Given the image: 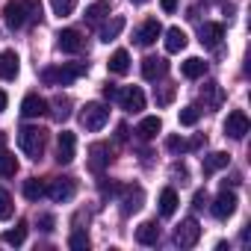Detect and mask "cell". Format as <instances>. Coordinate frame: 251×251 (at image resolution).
<instances>
[{
    "mask_svg": "<svg viewBox=\"0 0 251 251\" xmlns=\"http://www.w3.org/2000/svg\"><path fill=\"white\" fill-rule=\"evenodd\" d=\"M177 204H180V201H177V192H175L172 186L160 192V216H163V219H169V216H175V210H177Z\"/></svg>",
    "mask_w": 251,
    "mask_h": 251,
    "instance_id": "cell-21",
    "label": "cell"
},
{
    "mask_svg": "<svg viewBox=\"0 0 251 251\" xmlns=\"http://www.w3.org/2000/svg\"><path fill=\"white\" fill-rule=\"evenodd\" d=\"M3 142H6V136H3V133H0V148H3Z\"/></svg>",
    "mask_w": 251,
    "mask_h": 251,
    "instance_id": "cell-43",
    "label": "cell"
},
{
    "mask_svg": "<svg viewBox=\"0 0 251 251\" xmlns=\"http://www.w3.org/2000/svg\"><path fill=\"white\" fill-rule=\"evenodd\" d=\"M109 9H112V0H95L92 6H86V15H83V18H86L89 24H98L103 15H109Z\"/></svg>",
    "mask_w": 251,
    "mask_h": 251,
    "instance_id": "cell-22",
    "label": "cell"
},
{
    "mask_svg": "<svg viewBox=\"0 0 251 251\" xmlns=\"http://www.w3.org/2000/svg\"><path fill=\"white\" fill-rule=\"evenodd\" d=\"M186 42H189V39H186V33H183L180 27H169V30H166V50H169V53H180V50L186 48Z\"/></svg>",
    "mask_w": 251,
    "mask_h": 251,
    "instance_id": "cell-20",
    "label": "cell"
},
{
    "mask_svg": "<svg viewBox=\"0 0 251 251\" xmlns=\"http://www.w3.org/2000/svg\"><path fill=\"white\" fill-rule=\"evenodd\" d=\"M50 6H53V15L68 18L74 12V6H77V0H50Z\"/></svg>",
    "mask_w": 251,
    "mask_h": 251,
    "instance_id": "cell-34",
    "label": "cell"
},
{
    "mask_svg": "<svg viewBox=\"0 0 251 251\" xmlns=\"http://www.w3.org/2000/svg\"><path fill=\"white\" fill-rule=\"evenodd\" d=\"M12 213H15L12 195H9L6 189H0V222H6V219H12Z\"/></svg>",
    "mask_w": 251,
    "mask_h": 251,
    "instance_id": "cell-32",
    "label": "cell"
},
{
    "mask_svg": "<svg viewBox=\"0 0 251 251\" xmlns=\"http://www.w3.org/2000/svg\"><path fill=\"white\" fill-rule=\"evenodd\" d=\"M180 71H183V77L198 80V77H204V74H207V62H204V59H198V56H189V59L180 65Z\"/></svg>",
    "mask_w": 251,
    "mask_h": 251,
    "instance_id": "cell-24",
    "label": "cell"
},
{
    "mask_svg": "<svg viewBox=\"0 0 251 251\" xmlns=\"http://www.w3.org/2000/svg\"><path fill=\"white\" fill-rule=\"evenodd\" d=\"M121 30H124V18H121V15H115L112 21H106V24L100 27V42H106V45H109V42H115V39L121 36Z\"/></svg>",
    "mask_w": 251,
    "mask_h": 251,
    "instance_id": "cell-23",
    "label": "cell"
},
{
    "mask_svg": "<svg viewBox=\"0 0 251 251\" xmlns=\"http://www.w3.org/2000/svg\"><path fill=\"white\" fill-rule=\"evenodd\" d=\"M160 130H163V121H160V115H145V118L139 121V127H136L139 139H154Z\"/></svg>",
    "mask_w": 251,
    "mask_h": 251,
    "instance_id": "cell-18",
    "label": "cell"
},
{
    "mask_svg": "<svg viewBox=\"0 0 251 251\" xmlns=\"http://www.w3.org/2000/svg\"><path fill=\"white\" fill-rule=\"evenodd\" d=\"M18 145H21V151H24L30 160H42L45 145H48V133H45L42 127H24V130L18 133Z\"/></svg>",
    "mask_w": 251,
    "mask_h": 251,
    "instance_id": "cell-2",
    "label": "cell"
},
{
    "mask_svg": "<svg viewBox=\"0 0 251 251\" xmlns=\"http://www.w3.org/2000/svg\"><path fill=\"white\" fill-rule=\"evenodd\" d=\"M53 225H56V219H53V216H42V219H39V227H42L45 233H50V230H53Z\"/></svg>",
    "mask_w": 251,
    "mask_h": 251,
    "instance_id": "cell-38",
    "label": "cell"
},
{
    "mask_svg": "<svg viewBox=\"0 0 251 251\" xmlns=\"http://www.w3.org/2000/svg\"><path fill=\"white\" fill-rule=\"evenodd\" d=\"M192 201H195V204H192V207H195V210H201V207H204V204H207V192H204V189H198V192H195V198H192Z\"/></svg>",
    "mask_w": 251,
    "mask_h": 251,
    "instance_id": "cell-39",
    "label": "cell"
},
{
    "mask_svg": "<svg viewBox=\"0 0 251 251\" xmlns=\"http://www.w3.org/2000/svg\"><path fill=\"white\" fill-rule=\"evenodd\" d=\"M115 100L121 103V109H127V112H142V109H145V92H142L139 86H127V89H121Z\"/></svg>",
    "mask_w": 251,
    "mask_h": 251,
    "instance_id": "cell-9",
    "label": "cell"
},
{
    "mask_svg": "<svg viewBox=\"0 0 251 251\" xmlns=\"http://www.w3.org/2000/svg\"><path fill=\"white\" fill-rule=\"evenodd\" d=\"M222 39H225V27H222V24H204V27H201V45L219 48Z\"/></svg>",
    "mask_w": 251,
    "mask_h": 251,
    "instance_id": "cell-19",
    "label": "cell"
},
{
    "mask_svg": "<svg viewBox=\"0 0 251 251\" xmlns=\"http://www.w3.org/2000/svg\"><path fill=\"white\" fill-rule=\"evenodd\" d=\"M142 201H145V192H142V186H127L124 189V198H121V213L124 216H130V213H136L139 207H142Z\"/></svg>",
    "mask_w": 251,
    "mask_h": 251,
    "instance_id": "cell-15",
    "label": "cell"
},
{
    "mask_svg": "<svg viewBox=\"0 0 251 251\" xmlns=\"http://www.w3.org/2000/svg\"><path fill=\"white\" fill-rule=\"evenodd\" d=\"M45 112H48V100H45V98L27 95V98L21 100V115H24V118H39V115H45Z\"/></svg>",
    "mask_w": 251,
    "mask_h": 251,
    "instance_id": "cell-16",
    "label": "cell"
},
{
    "mask_svg": "<svg viewBox=\"0 0 251 251\" xmlns=\"http://www.w3.org/2000/svg\"><path fill=\"white\" fill-rule=\"evenodd\" d=\"M106 121H109V109H106L100 100H89V103L83 106V112H80V124H83L86 130H92V133L103 130Z\"/></svg>",
    "mask_w": 251,
    "mask_h": 251,
    "instance_id": "cell-3",
    "label": "cell"
},
{
    "mask_svg": "<svg viewBox=\"0 0 251 251\" xmlns=\"http://www.w3.org/2000/svg\"><path fill=\"white\" fill-rule=\"evenodd\" d=\"M42 195H45V183H42L39 177L24 180V198H27V201H39Z\"/></svg>",
    "mask_w": 251,
    "mask_h": 251,
    "instance_id": "cell-29",
    "label": "cell"
},
{
    "mask_svg": "<svg viewBox=\"0 0 251 251\" xmlns=\"http://www.w3.org/2000/svg\"><path fill=\"white\" fill-rule=\"evenodd\" d=\"M166 148H169L172 154H183V151L189 148V142H183L180 136H169V139H166Z\"/></svg>",
    "mask_w": 251,
    "mask_h": 251,
    "instance_id": "cell-35",
    "label": "cell"
},
{
    "mask_svg": "<svg viewBox=\"0 0 251 251\" xmlns=\"http://www.w3.org/2000/svg\"><path fill=\"white\" fill-rule=\"evenodd\" d=\"M227 163H230V157H227L225 151L207 154V157H204V172H207V175H213V172H219V169H227Z\"/></svg>",
    "mask_w": 251,
    "mask_h": 251,
    "instance_id": "cell-26",
    "label": "cell"
},
{
    "mask_svg": "<svg viewBox=\"0 0 251 251\" xmlns=\"http://www.w3.org/2000/svg\"><path fill=\"white\" fill-rule=\"evenodd\" d=\"M39 18H42L39 0H9L3 6V21L9 30H21L27 21H39Z\"/></svg>",
    "mask_w": 251,
    "mask_h": 251,
    "instance_id": "cell-1",
    "label": "cell"
},
{
    "mask_svg": "<svg viewBox=\"0 0 251 251\" xmlns=\"http://www.w3.org/2000/svg\"><path fill=\"white\" fill-rule=\"evenodd\" d=\"M160 6H163V12H169V15H172V12L177 9V0H160Z\"/></svg>",
    "mask_w": 251,
    "mask_h": 251,
    "instance_id": "cell-40",
    "label": "cell"
},
{
    "mask_svg": "<svg viewBox=\"0 0 251 251\" xmlns=\"http://www.w3.org/2000/svg\"><path fill=\"white\" fill-rule=\"evenodd\" d=\"M248 130H251V124H248V115H245L242 109L227 112V118H225V136H230V139H245Z\"/></svg>",
    "mask_w": 251,
    "mask_h": 251,
    "instance_id": "cell-8",
    "label": "cell"
},
{
    "mask_svg": "<svg viewBox=\"0 0 251 251\" xmlns=\"http://www.w3.org/2000/svg\"><path fill=\"white\" fill-rule=\"evenodd\" d=\"M21 71V59L15 50H0V80H15Z\"/></svg>",
    "mask_w": 251,
    "mask_h": 251,
    "instance_id": "cell-12",
    "label": "cell"
},
{
    "mask_svg": "<svg viewBox=\"0 0 251 251\" xmlns=\"http://www.w3.org/2000/svg\"><path fill=\"white\" fill-rule=\"evenodd\" d=\"M86 71V65H62V68H45L42 71V80L48 86H68L74 77H80Z\"/></svg>",
    "mask_w": 251,
    "mask_h": 251,
    "instance_id": "cell-4",
    "label": "cell"
},
{
    "mask_svg": "<svg viewBox=\"0 0 251 251\" xmlns=\"http://www.w3.org/2000/svg\"><path fill=\"white\" fill-rule=\"evenodd\" d=\"M74 192H77V186H74V180H71V177H56V180H50V186H45V195H48L53 204L71 201V198H74Z\"/></svg>",
    "mask_w": 251,
    "mask_h": 251,
    "instance_id": "cell-6",
    "label": "cell"
},
{
    "mask_svg": "<svg viewBox=\"0 0 251 251\" xmlns=\"http://www.w3.org/2000/svg\"><path fill=\"white\" fill-rule=\"evenodd\" d=\"M198 239H201V225H198V219H183L177 227H175V245H180V248H192V245H198Z\"/></svg>",
    "mask_w": 251,
    "mask_h": 251,
    "instance_id": "cell-5",
    "label": "cell"
},
{
    "mask_svg": "<svg viewBox=\"0 0 251 251\" xmlns=\"http://www.w3.org/2000/svg\"><path fill=\"white\" fill-rule=\"evenodd\" d=\"M77 154V136L71 130H62L59 133V142H56V163L59 166H68Z\"/></svg>",
    "mask_w": 251,
    "mask_h": 251,
    "instance_id": "cell-10",
    "label": "cell"
},
{
    "mask_svg": "<svg viewBox=\"0 0 251 251\" xmlns=\"http://www.w3.org/2000/svg\"><path fill=\"white\" fill-rule=\"evenodd\" d=\"M50 106H53V118L56 121H65L71 115V98H56Z\"/></svg>",
    "mask_w": 251,
    "mask_h": 251,
    "instance_id": "cell-30",
    "label": "cell"
},
{
    "mask_svg": "<svg viewBox=\"0 0 251 251\" xmlns=\"http://www.w3.org/2000/svg\"><path fill=\"white\" fill-rule=\"evenodd\" d=\"M236 204H239V201H236V195H233V192H227V186H225V189L216 195V201L210 204V213H213L219 222H225V219H230V216L236 213Z\"/></svg>",
    "mask_w": 251,
    "mask_h": 251,
    "instance_id": "cell-7",
    "label": "cell"
},
{
    "mask_svg": "<svg viewBox=\"0 0 251 251\" xmlns=\"http://www.w3.org/2000/svg\"><path fill=\"white\" fill-rule=\"evenodd\" d=\"M136 242L142 245H157L160 242V225L157 222H142L136 227Z\"/></svg>",
    "mask_w": 251,
    "mask_h": 251,
    "instance_id": "cell-17",
    "label": "cell"
},
{
    "mask_svg": "<svg viewBox=\"0 0 251 251\" xmlns=\"http://www.w3.org/2000/svg\"><path fill=\"white\" fill-rule=\"evenodd\" d=\"M103 98L115 100V98H118V89H115V86H103Z\"/></svg>",
    "mask_w": 251,
    "mask_h": 251,
    "instance_id": "cell-41",
    "label": "cell"
},
{
    "mask_svg": "<svg viewBox=\"0 0 251 251\" xmlns=\"http://www.w3.org/2000/svg\"><path fill=\"white\" fill-rule=\"evenodd\" d=\"M68 245H71L74 251H86V248H89V236L77 230V233H71V239H68Z\"/></svg>",
    "mask_w": 251,
    "mask_h": 251,
    "instance_id": "cell-36",
    "label": "cell"
},
{
    "mask_svg": "<svg viewBox=\"0 0 251 251\" xmlns=\"http://www.w3.org/2000/svg\"><path fill=\"white\" fill-rule=\"evenodd\" d=\"M130 3H145V0H130Z\"/></svg>",
    "mask_w": 251,
    "mask_h": 251,
    "instance_id": "cell-44",
    "label": "cell"
},
{
    "mask_svg": "<svg viewBox=\"0 0 251 251\" xmlns=\"http://www.w3.org/2000/svg\"><path fill=\"white\" fill-rule=\"evenodd\" d=\"M201 92H207L210 103H219V100H222V89H219V83H213V80H210V83H207V86H204Z\"/></svg>",
    "mask_w": 251,
    "mask_h": 251,
    "instance_id": "cell-37",
    "label": "cell"
},
{
    "mask_svg": "<svg viewBox=\"0 0 251 251\" xmlns=\"http://www.w3.org/2000/svg\"><path fill=\"white\" fill-rule=\"evenodd\" d=\"M166 71H169V62L163 59V56H145L142 59V77L145 80H160V77H166Z\"/></svg>",
    "mask_w": 251,
    "mask_h": 251,
    "instance_id": "cell-13",
    "label": "cell"
},
{
    "mask_svg": "<svg viewBox=\"0 0 251 251\" xmlns=\"http://www.w3.org/2000/svg\"><path fill=\"white\" fill-rule=\"evenodd\" d=\"M177 118H180V124H183V127H195V124H198V118H201V109H198V106H183Z\"/></svg>",
    "mask_w": 251,
    "mask_h": 251,
    "instance_id": "cell-33",
    "label": "cell"
},
{
    "mask_svg": "<svg viewBox=\"0 0 251 251\" xmlns=\"http://www.w3.org/2000/svg\"><path fill=\"white\" fill-rule=\"evenodd\" d=\"M0 239H3L6 245H21V242L27 239V222H18L12 230H6L3 236H0Z\"/></svg>",
    "mask_w": 251,
    "mask_h": 251,
    "instance_id": "cell-28",
    "label": "cell"
},
{
    "mask_svg": "<svg viewBox=\"0 0 251 251\" xmlns=\"http://www.w3.org/2000/svg\"><path fill=\"white\" fill-rule=\"evenodd\" d=\"M106 163H109V157H106V145H92V169H95V172H103Z\"/></svg>",
    "mask_w": 251,
    "mask_h": 251,
    "instance_id": "cell-31",
    "label": "cell"
},
{
    "mask_svg": "<svg viewBox=\"0 0 251 251\" xmlns=\"http://www.w3.org/2000/svg\"><path fill=\"white\" fill-rule=\"evenodd\" d=\"M160 36H163V27H160V21H157V18H148V21H145V24L136 30V36H133V39H136V45H139V48H151V45H154Z\"/></svg>",
    "mask_w": 251,
    "mask_h": 251,
    "instance_id": "cell-11",
    "label": "cell"
},
{
    "mask_svg": "<svg viewBox=\"0 0 251 251\" xmlns=\"http://www.w3.org/2000/svg\"><path fill=\"white\" fill-rule=\"evenodd\" d=\"M6 103H9V98H6V92H3V89H0V112L6 109Z\"/></svg>",
    "mask_w": 251,
    "mask_h": 251,
    "instance_id": "cell-42",
    "label": "cell"
},
{
    "mask_svg": "<svg viewBox=\"0 0 251 251\" xmlns=\"http://www.w3.org/2000/svg\"><path fill=\"white\" fill-rule=\"evenodd\" d=\"M15 172H18L15 154H9L6 148H0V177H15Z\"/></svg>",
    "mask_w": 251,
    "mask_h": 251,
    "instance_id": "cell-27",
    "label": "cell"
},
{
    "mask_svg": "<svg viewBox=\"0 0 251 251\" xmlns=\"http://www.w3.org/2000/svg\"><path fill=\"white\" fill-rule=\"evenodd\" d=\"M56 45H59L62 53H80V50H83V36H80L77 30H62V33L56 36Z\"/></svg>",
    "mask_w": 251,
    "mask_h": 251,
    "instance_id": "cell-14",
    "label": "cell"
},
{
    "mask_svg": "<svg viewBox=\"0 0 251 251\" xmlns=\"http://www.w3.org/2000/svg\"><path fill=\"white\" fill-rule=\"evenodd\" d=\"M106 65H109L112 74H127V71H130V53H127V50H115Z\"/></svg>",
    "mask_w": 251,
    "mask_h": 251,
    "instance_id": "cell-25",
    "label": "cell"
}]
</instances>
